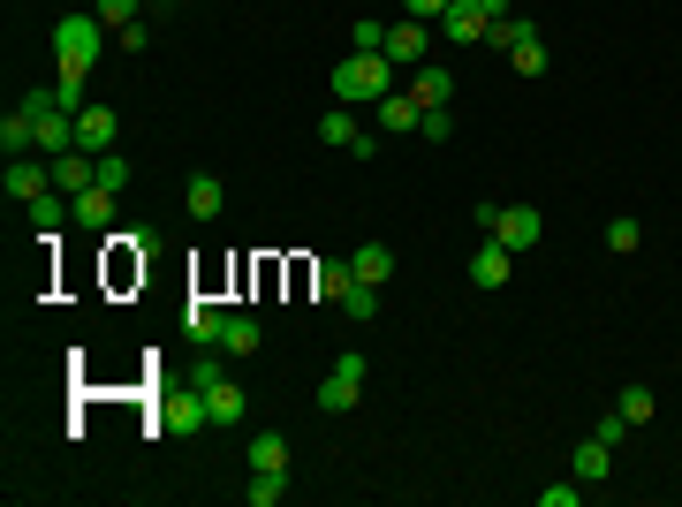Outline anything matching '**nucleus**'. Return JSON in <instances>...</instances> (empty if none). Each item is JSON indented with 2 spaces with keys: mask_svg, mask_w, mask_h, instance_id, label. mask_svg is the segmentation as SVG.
Returning <instances> with one entry per match:
<instances>
[{
  "mask_svg": "<svg viewBox=\"0 0 682 507\" xmlns=\"http://www.w3.org/2000/svg\"><path fill=\"white\" fill-rule=\"evenodd\" d=\"M99 45H107V23H99L91 8H77V16H61V23H53V61H61V84H84L91 61H99Z\"/></svg>",
  "mask_w": 682,
  "mask_h": 507,
  "instance_id": "1",
  "label": "nucleus"
},
{
  "mask_svg": "<svg viewBox=\"0 0 682 507\" xmlns=\"http://www.w3.org/2000/svg\"><path fill=\"white\" fill-rule=\"evenodd\" d=\"M394 91V61L387 53H349L334 61V107H380Z\"/></svg>",
  "mask_w": 682,
  "mask_h": 507,
  "instance_id": "2",
  "label": "nucleus"
},
{
  "mask_svg": "<svg viewBox=\"0 0 682 507\" xmlns=\"http://www.w3.org/2000/svg\"><path fill=\"white\" fill-rule=\"evenodd\" d=\"M144 432H174V439H190V432H213V409H205V386H182V394H160L152 402V424Z\"/></svg>",
  "mask_w": 682,
  "mask_h": 507,
  "instance_id": "3",
  "label": "nucleus"
},
{
  "mask_svg": "<svg viewBox=\"0 0 682 507\" xmlns=\"http://www.w3.org/2000/svg\"><path fill=\"white\" fill-rule=\"evenodd\" d=\"M364 372H372V356H357V348L334 356V372L319 379V409H327V417H349V409H357V394H364Z\"/></svg>",
  "mask_w": 682,
  "mask_h": 507,
  "instance_id": "4",
  "label": "nucleus"
},
{
  "mask_svg": "<svg viewBox=\"0 0 682 507\" xmlns=\"http://www.w3.org/2000/svg\"><path fill=\"white\" fill-rule=\"evenodd\" d=\"M387 61H394V69H425L432 61V23H410V16L387 23Z\"/></svg>",
  "mask_w": 682,
  "mask_h": 507,
  "instance_id": "5",
  "label": "nucleus"
},
{
  "mask_svg": "<svg viewBox=\"0 0 682 507\" xmlns=\"http://www.w3.org/2000/svg\"><path fill=\"white\" fill-rule=\"evenodd\" d=\"M114 136H122V114L91 99L84 114H77V152H91V160H107V152H114Z\"/></svg>",
  "mask_w": 682,
  "mask_h": 507,
  "instance_id": "6",
  "label": "nucleus"
},
{
  "mask_svg": "<svg viewBox=\"0 0 682 507\" xmlns=\"http://www.w3.org/2000/svg\"><path fill=\"white\" fill-rule=\"evenodd\" d=\"M440 39H448V45H485V39H493V16H485L478 0H455V8L440 16Z\"/></svg>",
  "mask_w": 682,
  "mask_h": 507,
  "instance_id": "7",
  "label": "nucleus"
},
{
  "mask_svg": "<svg viewBox=\"0 0 682 507\" xmlns=\"http://www.w3.org/2000/svg\"><path fill=\"white\" fill-rule=\"evenodd\" d=\"M0 190H8V197H23V205H31V197H46V190H53V160H31V152H23V160H8Z\"/></svg>",
  "mask_w": 682,
  "mask_h": 507,
  "instance_id": "8",
  "label": "nucleus"
},
{
  "mask_svg": "<svg viewBox=\"0 0 682 507\" xmlns=\"http://www.w3.org/2000/svg\"><path fill=\"white\" fill-rule=\"evenodd\" d=\"M539 235H546L539 205H501V220H493V243H509V251H531Z\"/></svg>",
  "mask_w": 682,
  "mask_h": 507,
  "instance_id": "9",
  "label": "nucleus"
},
{
  "mask_svg": "<svg viewBox=\"0 0 682 507\" xmlns=\"http://www.w3.org/2000/svg\"><path fill=\"white\" fill-rule=\"evenodd\" d=\"M509 273H515L509 243H478V251H470V288H509Z\"/></svg>",
  "mask_w": 682,
  "mask_h": 507,
  "instance_id": "10",
  "label": "nucleus"
},
{
  "mask_svg": "<svg viewBox=\"0 0 682 507\" xmlns=\"http://www.w3.org/2000/svg\"><path fill=\"white\" fill-rule=\"evenodd\" d=\"M410 99H418V107H448V99H455V69H448V61L410 69Z\"/></svg>",
  "mask_w": 682,
  "mask_h": 507,
  "instance_id": "11",
  "label": "nucleus"
},
{
  "mask_svg": "<svg viewBox=\"0 0 682 507\" xmlns=\"http://www.w3.org/2000/svg\"><path fill=\"white\" fill-rule=\"evenodd\" d=\"M569 469H576V485H606V469H614V447L606 439H576V455H569Z\"/></svg>",
  "mask_w": 682,
  "mask_h": 507,
  "instance_id": "12",
  "label": "nucleus"
},
{
  "mask_svg": "<svg viewBox=\"0 0 682 507\" xmlns=\"http://www.w3.org/2000/svg\"><path fill=\"white\" fill-rule=\"evenodd\" d=\"M91 182H99V160H91V152H61V160H53V190H69V197H84Z\"/></svg>",
  "mask_w": 682,
  "mask_h": 507,
  "instance_id": "13",
  "label": "nucleus"
},
{
  "mask_svg": "<svg viewBox=\"0 0 682 507\" xmlns=\"http://www.w3.org/2000/svg\"><path fill=\"white\" fill-rule=\"evenodd\" d=\"M182 205H190V220H220V212H228V190H220V174H190Z\"/></svg>",
  "mask_w": 682,
  "mask_h": 507,
  "instance_id": "14",
  "label": "nucleus"
},
{
  "mask_svg": "<svg viewBox=\"0 0 682 507\" xmlns=\"http://www.w3.org/2000/svg\"><path fill=\"white\" fill-rule=\"evenodd\" d=\"M69 220H77V197H69V190H46V197H31V227H39V235H61Z\"/></svg>",
  "mask_w": 682,
  "mask_h": 507,
  "instance_id": "15",
  "label": "nucleus"
},
{
  "mask_svg": "<svg viewBox=\"0 0 682 507\" xmlns=\"http://www.w3.org/2000/svg\"><path fill=\"white\" fill-rule=\"evenodd\" d=\"M0 152H8V160H23V152H39V114H31V107H16V114L0 122Z\"/></svg>",
  "mask_w": 682,
  "mask_h": 507,
  "instance_id": "16",
  "label": "nucleus"
},
{
  "mask_svg": "<svg viewBox=\"0 0 682 507\" xmlns=\"http://www.w3.org/2000/svg\"><path fill=\"white\" fill-rule=\"evenodd\" d=\"M205 409H213V424H243V417H251V402H243V386L228 379V372H220V379L205 386Z\"/></svg>",
  "mask_w": 682,
  "mask_h": 507,
  "instance_id": "17",
  "label": "nucleus"
},
{
  "mask_svg": "<svg viewBox=\"0 0 682 507\" xmlns=\"http://www.w3.org/2000/svg\"><path fill=\"white\" fill-rule=\"evenodd\" d=\"M114 197H122V190H107V182H91L84 197H77V227H91V235H99V227H114Z\"/></svg>",
  "mask_w": 682,
  "mask_h": 507,
  "instance_id": "18",
  "label": "nucleus"
},
{
  "mask_svg": "<svg viewBox=\"0 0 682 507\" xmlns=\"http://www.w3.org/2000/svg\"><path fill=\"white\" fill-rule=\"evenodd\" d=\"M220 326H228V311H220V303H205V296L182 303V334H190V341H213V348H220Z\"/></svg>",
  "mask_w": 682,
  "mask_h": 507,
  "instance_id": "19",
  "label": "nucleus"
},
{
  "mask_svg": "<svg viewBox=\"0 0 682 507\" xmlns=\"http://www.w3.org/2000/svg\"><path fill=\"white\" fill-rule=\"evenodd\" d=\"M349 273H357V281H394V251H387V243H357V251H349Z\"/></svg>",
  "mask_w": 682,
  "mask_h": 507,
  "instance_id": "20",
  "label": "nucleus"
},
{
  "mask_svg": "<svg viewBox=\"0 0 682 507\" xmlns=\"http://www.w3.org/2000/svg\"><path fill=\"white\" fill-rule=\"evenodd\" d=\"M418 122H425V107H418L410 91H387V99H380V129H387V136H402V129H418Z\"/></svg>",
  "mask_w": 682,
  "mask_h": 507,
  "instance_id": "21",
  "label": "nucleus"
},
{
  "mask_svg": "<svg viewBox=\"0 0 682 507\" xmlns=\"http://www.w3.org/2000/svg\"><path fill=\"white\" fill-rule=\"evenodd\" d=\"M341 318H349V326H372V318H380V281H349Z\"/></svg>",
  "mask_w": 682,
  "mask_h": 507,
  "instance_id": "22",
  "label": "nucleus"
},
{
  "mask_svg": "<svg viewBox=\"0 0 682 507\" xmlns=\"http://www.w3.org/2000/svg\"><path fill=\"white\" fill-rule=\"evenodd\" d=\"M243 500H251V507H281V500H289V469H251Z\"/></svg>",
  "mask_w": 682,
  "mask_h": 507,
  "instance_id": "23",
  "label": "nucleus"
},
{
  "mask_svg": "<svg viewBox=\"0 0 682 507\" xmlns=\"http://www.w3.org/2000/svg\"><path fill=\"white\" fill-rule=\"evenodd\" d=\"M220 348H228V356H251V348H258V318H251V311H228V326H220Z\"/></svg>",
  "mask_w": 682,
  "mask_h": 507,
  "instance_id": "24",
  "label": "nucleus"
},
{
  "mask_svg": "<svg viewBox=\"0 0 682 507\" xmlns=\"http://www.w3.org/2000/svg\"><path fill=\"white\" fill-rule=\"evenodd\" d=\"M311 281H319V296H349V281H357V273H349V257H319V273H311Z\"/></svg>",
  "mask_w": 682,
  "mask_h": 507,
  "instance_id": "25",
  "label": "nucleus"
},
{
  "mask_svg": "<svg viewBox=\"0 0 682 507\" xmlns=\"http://www.w3.org/2000/svg\"><path fill=\"white\" fill-rule=\"evenodd\" d=\"M251 469H289V439H281V432H258L251 439Z\"/></svg>",
  "mask_w": 682,
  "mask_h": 507,
  "instance_id": "26",
  "label": "nucleus"
},
{
  "mask_svg": "<svg viewBox=\"0 0 682 507\" xmlns=\"http://www.w3.org/2000/svg\"><path fill=\"white\" fill-rule=\"evenodd\" d=\"M319 136H327V144H334V152H349V144H357V136H364V129H357V114H349V107H334V114H327V122H319Z\"/></svg>",
  "mask_w": 682,
  "mask_h": 507,
  "instance_id": "27",
  "label": "nucleus"
},
{
  "mask_svg": "<svg viewBox=\"0 0 682 507\" xmlns=\"http://www.w3.org/2000/svg\"><path fill=\"white\" fill-rule=\"evenodd\" d=\"M638 243H644V227L630 220V212H614V220H606V251H614V257H630Z\"/></svg>",
  "mask_w": 682,
  "mask_h": 507,
  "instance_id": "28",
  "label": "nucleus"
},
{
  "mask_svg": "<svg viewBox=\"0 0 682 507\" xmlns=\"http://www.w3.org/2000/svg\"><path fill=\"white\" fill-rule=\"evenodd\" d=\"M91 16H99L114 39H122V31H137V0H91Z\"/></svg>",
  "mask_w": 682,
  "mask_h": 507,
  "instance_id": "29",
  "label": "nucleus"
},
{
  "mask_svg": "<svg viewBox=\"0 0 682 507\" xmlns=\"http://www.w3.org/2000/svg\"><path fill=\"white\" fill-rule=\"evenodd\" d=\"M652 409H660L652 386H622V417H630V424H652Z\"/></svg>",
  "mask_w": 682,
  "mask_h": 507,
  "instance_id": "30",
  "label": "nucleus"
},
{
  "mask_svg": "<svg viewBox=\"0 0 682 507\" xmlns=\"http://www.w3.org/2000/svg\"><path fill=\"white\" fill-rule=\"evenodd\" d=\"M349 45H357V53H387V23H380V16H357Z\"/></svg>",
  "mask_w": 682,
  "mask_h": 507,
  "instance_id": "31",
  "label": "nucleus"
},
{
  "mask_svg": "<svg viewBox=\"0 0 682 507\" xmlns=\"http://www.w3.org/2000/svg\"><path fill=\"white\" fill-rule=\"evenodd\" d=\"M418 136H425V144H448V136H455V122H448V107H425V122H418Z\"/></svg>",
  "mask_w": 682,
  "mask_h": 507,
  "instance_id": "32",
  "label": "nucleus"
},
{
  "mask_svg": "<svg viewBox=\"0 0 682 507\" xmlns=\"http://www.w3.org/2000/svg\"><path fill=\"white\" fill-rule=\"evenodd\" d=\"M448 8H455V0H402V16H410V23H440Z\"/></svg>",
  "mask_w": 682,
  "mask_h": 507,
  "instance_id": "33",
  "label": "nucleus"
},
{
  "mask_svg": "<svg viewBox=\"0 0 682 507\" xmlns=\"http://www.w3.org/2000/svg\"><path fill=\"white\" fill-rule=\"evenodd\" d=\"M99 182H107V190H129V160H122V152L99 160Z\"/></svg>",
  "mask_w": 682,
  "mask_h": 507,
  "instance_id": "34",
  "label": "nucleus"
},
{
  "mask_svg": "<svg viewBox=\"0 0 682 507\" xmlns=\"http://www.w3.org/2000/svg\"><path fill=\"white\" fill-rule=\"evenodd\" d=\"M584 500V485H546V493H539V507H576Z\"/></svg>",
  "mask_w": 682,
  "mask_h": 507,
  "instance_id": "35",
  "label": "nucleus"
},
{
  "mask_svg": "<svg viewBox=\"0 0 682 507\" xmlns=\"http://www.w3.org/2000/svg\"><path fill=\"white\" fill-rule=\"evenodd\" d=\"M592 432H599V439H606V447H622V432H630V417H622V409H614V417H599Z\"/></svg>",
  "mask_w": 682,
  "mask_h": 507,
  "instance_id": "36",
  "label": "nucleus"
},
{
  "mask_svg": "<svg viewBox=\"0 0 682 507\" xmlns=\"http://www.w3.org/2000/svg\"><path fill=\"white\" fill-rule=\"evenodd\" d=\"M478 8H485V16H493V23H501V16H509V0H478Z\"/></svg>",
  "mask_w": 682,
  "mask_h": 507,
  "instance_id": "37",
  "label": "nucleus"
}]
</instances>
